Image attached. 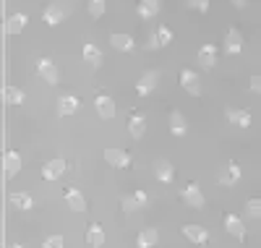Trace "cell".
<instances>
[{"mask_svg":"<svg viewBox=\"0 0 261 248\" xmlns=\"http://www.w3.org/2000/svg\"><path fill=\"white\" fill-rule=\"evenodd\" d=\"M246 214L253 219H261V199H248L246 201Z\"/></svg>","mask_w":261,"mask_h":248,"instance_id":"obj_32","label":"cell"},{"mask_svg":"<svg viewBox=\"0 0 261 248\" xmlns=\"http://www.w3.org/2000/svg\"><path fill=\"white\" fill-rule=\"evenodd\" d=\"M157 84H160V71H144L141 79L136 81V94L139 97H149L157 89Z\"/></svg>","mask_w":261,"mask_h":248,"instance_id":"obj_2","label":"cell"},{"mask_svg":"<svg viewBox=\"0 0 261 248\" xmlns=\"http://www.w3.org/2000/svg\"><path fill=\"white\" fill-rule=\"evenodd\" d=\"M110 44H113L115 50H120V53H130V50H136L134 37L125 34V32H115V34L110 37Z\"/></svg>","mask_w":261,"mask_h":248,"instance_id":"obj_22","label":"cell"},{"mask_svg":"<svg viewBox=\"0 0 261 248\" xmlns=\"http://www.w3.org/2000/svg\"><path fill=\"white\" fill-rule=\"evenodd\" d=\"M160 8H162V3L160 0H139V18H144V21H149V18H154L157 13H160Z\"/></svg>","mask_w":261,"mask_h":248,"instance_id":"obj_25","label":"cell"},{"mask_svg":"<svg viewBox=\"0 0 261 248\" xmlns=\"http://www.w3.org/2000/svg\"><path fill=\"white\" fill-rule=\"evenodd\" d=\"M37 73L45 79L50 86H58V81H60V73H58V65L50 60V58H39L37 60Z\"/></svg>","mask_w":261,"mask_h":248,"instance_id":"obj_5","label":"cell"},{"mask_svg":"<svg viewBox=\"0 0 261 248\" xmlns=\"http://www.w3.org/2000/svg\"><path fill=\"white\" fill-rule=\"evenodd\" d=\"M65 170H68V162H65L63 157H55V160L45 162V167H42V178L45 180H58Z\"/></svg>","mask_w":261,"mask_h":248,"instance_id":"obj_12","label":"cell"},{"mask_svg":"<svg viewBox=\"0 0 261 248\" xmlns=\"http://www.w3.org/2000/svg\"><path fill=\"white\" fill-rule=\"evenodd\" d=\"M3 170H6L8 178H16L18 175V170H21V154L16 149H8L3 154Z\"/></svg>","mask_w":261,"mask_h":248,"instance_id":"obj_16","label":"cell"},{"mask_svg":"<svg viewBox=\"0 0 261 248\" xmlns=\"http://www.w3.org/2000/svg\"><path fill=\"white\" fill-rule=\"evenodd\" d=\"M180 86L186 89L191 97H199V94H201V79H199V73L191 71V68H186V71L180 73Z\"/></svg>","mask_w":261,"mask_h":248,"instance_id":"obj_9","label":"cell"},{"mask_svg":"<svg viewBox=\"0 0 261 248\" xmlns=\"http://www.w3.org/2000/svg\"><path fill=\"white\" fill-rule=\"evenodd\" d=\"M146 204H149V196H146V191H141V188H136L130 196H123V201H120L123 212H139V209H144Z\"/></svg>","mask_w":261,"mask_h":248,"instance_id":"obj_6","label":"cell"},{"mask_svg":"<svg viewBox=\"0 0 261 248\" xmlns=\"http://www.w3.org/2000/svg\"><path fill=\"white\" fill-rule=\"evenodd\" d=\"M238 180H241V165H238L235 160H227V165H225V170L217 175V183L220 186H225V188H232Z\"/></svg>","mask_w":261,"mask_h":248,"instance_id":"obj_4","label":"cell"},{"mask_svg":"<svg viewBox=\"0 0 261 248\" xmlns=\"http://www.w3.org/2000/svg\"><path fill=\"white\" fill-rule=\"evenodd\" d=\"M94 107H97V115H99L102 120H110V118L118 115V105H115V100H113V97H107V94H97V97H94Z\"/></svg>","mask_w":261,"mask_h":248,"instance_id":"obj_3","label":"cell"},{"mask_svg":"<svg viewBox=\"0 0 261 248\" xmlns=\"http://www.w3.org/2000/svg\"><path fill=\"white\" fill-rule=\"evenodd\" d=\"M63 243H65L63 235H50L45 243H42V248H63Z\"/></svg>","mask_w":261,"mask_h":248,"instance_id":"obj_34","label":"cell"},{"mask_svg":"<svg viewBox=\"0 0 261 248\" xmlns=\"http://www.w3.org/2000/svg\"><path fill=\"white\" fill-rule=\"evenodd\" d=\"M186 131H188V123L183 118V112L172 110L170 112V133H172V136H186Z\"/></svg>","mask_w":261,"mask_h":248,"instance_id":"obj_26","label":"cell"},{"mask_svg":"<svg viewBox=\"0 0 261 248\" xmlns=\"http://www.w3.org/2000/svg\"><path fill=\"white\" fill-rule=\"evenodd\" d=\"M196 63L201 65V68H214V63H217V47L212 42H206V44H201L199 47V55H196Z\"/></svg>","mask_w":261,"mask_h":248,"instance_id":"obj_13","label":"cell"},{"mask_svg":"<svg viewBox=\"0 0 261 248\" xmlns=\"http://www.w3.org/2000/svg\"><path fill=\"white\" fill-rule=\"evenodd\" d=\"M128 133H130V139H136V141L146 133V118L141 112H134V115L128 118Z\"/></svg>","mask_w":261,"mask_h":248,"instance_id":"obj_20","label":"cell"},{"mask_svg":"<svg viewBox=\"0 0 261 248\" xmlns=\"http://www.w3.org/2000/svg\"><path fill=\"white\" fill-rule=\"evenodd\" d=\"M230 3H232L235 8H243V6H246V0H230Z\"/></svg>","mask_w":261,"mask_h":248,"instance_id":"obj_36","label":"cell"},{"mask_svg":"<svg viewBox=\"0 0 261 248\" xmlns=\"http://www.w3.org/2000/svg\"><path fill=\"white\" fill-rule=\"evenodd\" d=\"M170 44H172V32H170V27H157V32L149 37L146 47H149V50H162V47H170Z\"/></svg>","mask_w":261,"mask_h":248,"instance_id":"obj_8","label":"cell"},{"mask_svg":"<svg viewBox=\"0 0 261 248\" xmlns=\"http://www.w3.org/2000/svg\"><path fill=\"white\" fill-rule=\"evenodd\" d=\"M105 243V230H102V225L92 222L89 228H86V245H92V248H99Z\"/></svg>","mask_w":261,"mask_h":248,"instance_id":"obj_28","label":"cell"},{"mask_svg":"<svg viewBox=\"0 0 261 248\" xmlns=\"http://www.w3.org/2000/svg\"><path fill=\"white\" fill-rule=\"evenodd\" d=\"M86 8H89V16L99 18V16H105V11H107V0H89V3H86Z\"/></svg>","mask_w":261,"mask_h":248,"instance_id":"obj_31","label":"cell"},{"mask_svg":"<svg viewBox=\"0 0 261 248\" xmlns=\"http://www.w3.org/2000/svg\"><path fill=\"white\" fill-rule=\"evenodd\" d=\"M154 178L160 183H172V178H175V167H172L170 160H157L154 162Z\"/></svg>","mask_w":261,"mask_h":248,"instance_id":"obj_19","label":"cell"},{"mask_svg":"<svg viewBox=\"0 0 261 248\" xmlns=\"http://www.w3.org/2000/svg\"><path fill=\"white\" fill-rule=\"evenodd\" d=\"M8 248H24V245H21V243H11Z\"/></svg>","mask_w":261,"mask_h":248,"instance_id":"obj_37","label":"cell"},{"mask_svg":"<svg viewBox=\"0 0 261 248\" xmlns=\"http://www.w3.org/2000/svg\"><path fill=\"white\" fill-rule=\"evenodd\" d=\"M186 6L193 8V11H199V13H206L209 11V0H186Z\"/></svg>","mask_w":261,"mask_h":248,"instance_id":"obj_33","label":"cell"},{"mask_svg":"<svg viewBox=\"0 0 261 248\" xmlns=\"http://www.w3.org/2000/svg\"><path fill=\"white\" fill-rule=\"evenodd\" d=\"M27 24H29V16L27 13H11L8 18H6V34H21L27 29Z\"/></svg>","mask_w":261,"mask_h":248,"instance_id":"obj_15","label":"cell"},{"mask_svg":"<svg viewBox=\"0 0 261 248\" xmlns=\"http://www.w3.org/2000/svg\"><path fill=\"white\" fill-rule=\"evenodd\" d=\"M251 92L261 94V73H253V76H251Z\"/></svg>","mask_w":261,"mask_h":248,"instance_id":"obj_35","label":"cell"},{"mask_svg":"<svg viewBox=\"0 0 261 248\" xmlns=\"http://www.w3.org/2000/svg\"><path fill=\"white\" fill-rule=\"evenodd\" d=\"M65 204H68L73 212H86V199L79 188H65Z\"/></svg>","mask_w":261,"mask_h":248,"instance_id":"obj_23","label":"cell"},{"mask_svg":"<svg viewBox=\"0 0 261 248\" xmlns=\"http://www.w3.org/2000/svg\"><path fill=\"white\" fill-rule=\"evenodd\" d=\"M180 199L186 201L191 209H201V207H204V201H206L204 193H201V188L196 186V183H188V186L180 191Z\"/></svg>","mask_w":261,"mask_h":248,"instance_id":"obj_7","label":"cell"},{"mask_svg":"<svg viewBox=\"0 0 261 248\" xmlns=\"http://www.w3.org/2000/svg\"><path fill=\"white\" fill-rule=\"evenodd\" d=\"M102 157H105L107 165L118 167V170H125V167L130 165V154H128L125 149H120V146H107V149L102 152Z\"/></svg>","mask_w":261,"mask_h":248,"instance_id":"obj_1","label":"cell"},{"mask_svg":"<svg viewBox=\"0 0 261 248\" xmlns=\"http://www.w3.org/2000/svg\"><path fill=\"white\" fill-rule=\"evenodd\" d=\"M227 120H230L232 126H238V128H248V126L253 123L251 112H248V110H238V107H227Z\"/></svg>","mask_w":261,"mask_h":248,"instance_id":"obj_21","label":"cell"},{"mask_svg":"<svg viewBox=\"0 0 261 248\" xmlns=\"http://www.w3.org/2000/svg\"><path fill=\"white\" fill-rule=\"evenodd\" d=\"M81 55H84V60L89 63L92 68H99V65H102V50L97 47L94 42H86L84 50H81Z\"/></svg>","mask_w":261,"mask_h":248,"instance_id":"obj_24","label":"cell"},{"mask_svg":"<svg viewBox=\"0 0 261 248\" xmlns=\"http://www.w3.org/2000/svg\"><path fill=\"white\" fill-rule=\"evenodd\" d=\"M65 13L68 11H65V6L60 3V0H53V3L45 8V24L47 27H58L60 21H65Z\"/></svg>","mask_w":261,"mask_h":248,"instance_id":"obj_11","label":"cell"},{"mask_svg":"<svg viewBox=\"0 0 261 248\" xmlns=\"http://www.w3.org/2000/svg\"><path fill=\"white\" fill-rule=\"evenodd\" d=\"M157 240H160L157 228H146V230L139 233V238H136V248H154Z\"/></svg>","mask_w":261,"mask_h":248,"instance_id":"obj_27","label":"cell"},{"mask_svg":"<svg viewBox=\"0 0 261 248\" xmlns=\"http://www.w3.org/2000/svg\"><path fill=\"white\" fill-rule=\"evenodd\" d=\"M11 204H13L16 209H21V212H29V209H34V201H32V196H29V193H21V191L11 193Z\"/></svg>","mask_w":261,"mask_h":248,"instance_id":"obj_29","label":"cell"},{"mask_svg":"<svg viewBox=\"0 0 261 248\" xmlns=\"http://www.w3.org/2000/svg\"><path fill=\"white\" fill-rule=\"evenodd\" d=\"M241 50H243V34L238 29H227V34H225V53L227 55H238Z\"/></svg>","mask_w":261,"mask_h":248,"instance_id":"obj_17","label":"cell"},{"mask_svg":"<svg viewBox=\"0 0 261 248\" xmlns=\"http://www.w3.org/2000/svg\"><path fill=\"white\" fill-rule=\"evenodd\" d=\"M79 107H81L79 97H73V94H63V97L58 100V115H60V118H68V115H73Z\"/></svg>","mask_w":261,"mask_h":248,"instance_id":"obj_18","label":"cell"},{"mask_svg":"<svg viewBox=\"0 0 261 248\" xmlns=\"http://www.w3.org/2000/svg\"><path fill=\"white\" fill-rule=\"evenodd\" d=\"M183 235H186L191 243L201 245V248L209 243V230L201 228V225H193V222H191V225H183Z\"/></svg>","mask_w":261,"mask_h":248,"instance_id":"obj_10","label":"cell"},{"mask_svg":"<svg viewBox=\"0 0 261 248\" xmlns=\"http://www.w3.org/2000/svg\"><path fill=\"white\" fill-rule=\"evenodd\" d=\"M225 230L238 240H246V225L238 214H225Z\"/></svg>","mask_w":261,"mask_h":248,"instance_id":"obj_14","label":"cell"},{"mask_svg":"<svg viewBox=\"0 0 261 248\" xmlns=\"http://www.w3.org/2000/svg\"><path fill=\"white\" fill-rule=\"evenodd\" d=\"M3 97H6V102L8 105H24V89H18V86H13V84H8L6 86V92H3Z\"/></svg>","mask_w":261,"mask_h":248,"instance_id":"obj_30","label":"cell"}]
</instances>
